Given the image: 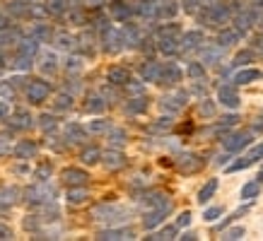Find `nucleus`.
<instances>
[{"instance_id":"1","label":"nucleus","mask_w":263,"mask_h":241,"mask_svg":"<svg viewBox=\"0 0 263 241\" xmlns=\"http://www.w3.org/2000/svg\"><path fill=\"white\" fill-rule=\"evenodd\" d=\"M29 96H32L34 102H39V99H44V96H46V85H34L32 92H29Z\"/></svg>"},{"instance_id":"2","label":"nucleus","mask_w":263,"mask_h":241,"mask_svg":"<svg viewBox=\"0 0 263 241\" xmlns=\"http://www.w3.org/2000/svg\"><path fill=\"white\" fill-rule=\"evenodd\" d=\"M20 152H24V154H32V152H34V147H32V145H24V147H20Z\"/></svg>"},{"instance_id":"3","label":"nucleus","mask_w":263,"mask_h":241,"mask_svg":"<svg viewBox=\"0 0 263 241\" xmlns=\"http://www.w3.org/2000/svg\"><path fill=\"white\" fill-rule=\"evenodd\" d=\"M95 157H97V152L95 150H89V152L85 154V162H95Z\"/></svg>"}]
</instances>
